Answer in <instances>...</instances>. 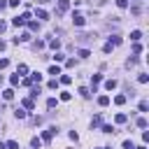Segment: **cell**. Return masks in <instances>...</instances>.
<instances>
[{
  "instance_id": "29",
  "label": "cell",
  "mask_w": 149,
  "mask_h": 149,
  "mask_svg": "<svg viewBox=\"0 0 149 149\" xmlns=\"http://www.w3.org/2000/svg\"><path fill=\"white\" fill-rule=\"evenodd\" d=\"M70 98H72V96H70L68 91H63V93H61V100H70Z\"/></svg>"
},
{
  "instance_id": "9",
  "label": "cell",
  "mask_w": 149,
  "mask_h": 149,
  "mask_svg": "<svg viewBox=\"0 0 149 149\" xmlns=\"http://www.w3.org/2000/svg\"><path fill=\"white\" fill-rule=\"evenodd\" d=\"M3 98H5V100H12V98H14V91H12V89L3 91Z\"/></svg>"
},
{
  "instance_id": "21",
  "label": "cell",
  "mask_w": 149,
  "mask_h": 149,
  "mask_svg": "<svg viewBox=\"0 0 149 149\" xmlns=\"http://www.w3.org/2000/svg\"><path fill=\"white\" fill-rule=\"evenodd\" d=\"M114 103H117V105H123V103H126V96H117Z\"/></svg>"
},
{
  "instance_id": "30",
  "label": "cell",
  "mask_w": 149,
  "mask_h": 149,
  "mask_svg": "<svg viewBox=\"0 0 149 149\" xmlns=\"http://www.w3.org/2000/svg\"><path fill=\"white\" fill-rule=\"evenodd\" d=\"M138 79H140V84H147V82H149V77H147V74H140Z\"/></svg>"
},
{
  "instance_id": "35",
  "label": "cell",
  "mask_w": 149,
  "mask_h": 149,
  "mask_svg": "<svg viewBox=\"0 0 149 149\" xmlns=\"http://www.w3.org/2000/svg\"><path fill=\"white\" fill-rule=\"evenodd\" d=\"M40 3H49V0H40Z\"/></svg>"
},
{
  "instance_id": "4",
  "label": "cell",
  "mask_w": 149,
  "mask_h": 149,
  "mask_svg": "<svg viewBox=\"0 0 149 149\" xmlns=\"http://www.w3.org/2000/svg\"><path fill=\"white\" fill-rule=\"evenodd\" d=\"M68 7H70V3H68V0H58V14L68 12Z\"/></svg>"
},
{
  "instance_id": "27",
  "label": "cell",
  "mask_w": 149,
  "mask_h": 149,
  "mask_svg": "<svg viewBox=\"0 0 149 149\" xmlns=\"http://www.w3.org/2000/svg\"><path fill=\"white\" fill-rule=\"evenodd\" d=\"M54 61H58V63H61V61H65V56H63V54H54Z\"/></svg>"
},
{
  "instance_id": "13",
  "label": "cell",
  "mask_w": 149,
  "mask_h": 149,
  "mask_svg": "<svg viewBox=\"0 0 149 149\" xmlns=\"http://www.w3.org/2000/svg\"><path fill=\"white\" fill-rule=\"evenodd\" d=\"M35 14H37V19H49V14L44 9H35Z\"/></svg>"
},
{
  "instance_id": "1",
  "label": "cell",
  "mask_w": 149,
  "mask_h": 149,
  "mask_svg": "<svg viewBox=\"0 0 149 149\" xmlns=\"http://www.w3.org/2000/svg\"><path fill=\"white\" fill-rule=\"evenodd\" d=\"M26 21H30V14H28V12H26V14H21V16H14V19H12V23H14L16 28H19V26H23Z\"/></svg>"
},
{
  "instance_id": "34",
  "label": "cell",
  "mask_w": 149,
  "mask_h": 149,
  "mask_svg": "<svg viewBox=\"0 0 149 149\" xmlns=\"http://www.w3.org/2000/svg\"><path fill=\"white\" fill-rule=\"evenodd\" d=\"M0 149H7V147H5V142H0Z\"/></svg>"
},
{
  "instance_id": "18",
  "label": "cell",
  "mask_w": 149,
  "mask_h": 149,
  "mask_svg": "<svg viewBox=\"0 0 149 149\" xmlns=\"http://www.w3.org/2000/svg\"><path fill=\"white\" fill-rule=\"evenodd\" d=\"M14 117H16V119H26V112H23V109H16Z\"/></svg>"
},
{
  "instance_id": "33",
  "label": "cell",
  "mask_w": 149,
  "mask_h": 149,
  "mask_svg": "<svg viewBox=\"0 0 149 149\" xmlns=\"http://www.w3.org/2000/svg\"><path fill=\"white\" fill-rule=\"evenodd\" d=\"M123 149H135V147H133V142H128V140H126V142H123Z\"/></svg>"
},
{
  "instance_id": "28",
  "label": "cell",
  "mask_w": 149,
  "mask_h": 149,
  "mask_svg": "<svg viewBox=\"0 0 149 149\" xmlns=\"http://www.w3.org/2000/svg\"><path fill=\"white\" fill-rule=\"evenodd\" d=\"M7 65H9V61H7V58H0V70L7 68Z\"/></svg>"
},
{
  "instance_id": "2",
  "label": "cell",
  "mask_w": 149,
  "mask_h": 149,
  "mask_svg": "<svg viewBox=\"0 0 149 149\" xmlns=\"http://www.w3.org/2000/svg\"><path fill=\"white\" fill-rule=\"evenodd\" d=\"M72 21H74V26H84V23H86V19H84V14L77 12V14H72Z\"/></svg>"
},
{
  "instance_id": "31",
  "label": "cell",
  "mask_w": 149,
  "mask_h": 149,
  "mask_svg": "<svg viewBox=\"0 0 149 149\" xmlns=\"http://www.w3.org/2000/svg\"><path fill=\"white\" fill-rule=\"evenodd\" d=\"M5 30H7V23L3 21V19H0V33H5Z\"/></svg>"
},
{
  "instance_id": "3",
  "label": "cell",
  "mask_w": 149,
  "mask_h": 149,
  "mask_svg": "<svg viewBox=\"0 0 149 149\" xmlns=\"http://www.w3.org/2000/svg\"><path fill=\"white\" fill-rule=\"evenodd\" d=\"M54 135H56V128H47V130H44V135H42V140H44V142H49Z\"/></svg>"
},
{
  "instance_id": "15",
  "label": "cell",
  "mask_w": 149,
  "mask_h": 149,
  "mask_svg": "<svg viewBox=\"0 0 149 149\" xmlns=\"http://www.w3.org/2000/svg\"><path fill=\"white\" fill-rule=\"evenodd\" d=\"M49 74H61V68H58V65H51V68H49Z\"/></svg>"
},
{
  "instance_id": "7",
  "label": "cell",
  "mask_w": 149,
  "mask_h": 149,
  "mask_svg": "<svg viewBox=\"0 0 149 149\" xmlns=\"http://www.w3.org/2000/svg\"><path fill=\"white\" fill-rule=\"evenodd\" d=\"M98 105H100V107H107V105H109V98H107V96H100V98H98Z\"/></svg>"
},
{
  "instance_id": "19",
  "label": "cell",
  "mask_w": 149,
  "mask_h": 149,
  "mask_svg": "<svg viewBox=\"0 0 149 149\" xmlns=\"http://www.w3.org/2000/svg\"><path fill=\"white\" fill-rule=\"evenodd\" d=\"M30 82H33V84H35V82H37V84H40V82H42V74H37V72H35V74H33V77H30Z\"/></svg>"
},
{
  "instance_id": "8",
  "label": "cell",
  "mask_w": 149,
  "mask_h": 149,
  "mask_svg": "<svg viewBox=\"0 0 149 149\" xmlns=\"http://www.w3.org/2000/svg\"><path fill=\"white\" fill-rule=\"evenodd\" d=\"M19 82H21V74H12V77H9V84L12 86H16Z\"/></svg>"
},
{
  "instance_id": "26",
  "label": "cell",
  "mask_w": 149,
  "mask_h": 149,
  "mask_svg": "<svg viewBox=\"0 0 149 149\" xmlns=\"http://www.w3.org/2000/svg\"><path fill=\"white\" fill-rule=\"evenodd\" d=\"M26 72H28V68H26V65H19V70H16V74H26Z\"/></svg>"
},
{
  "instance_id": "11",
  "label": "cell",
  "mask_w": 149,
  "mask_h": 149,
  "mask_svg": "<svg viewBox=\"0 0 149 149\" xmlns=\"http://www.w3.org/2000/svg\"><path fill=\"white\" fill-rule=\"evenodd\" d=\"M23 107H26V109H33V107H35L33 98H26V100H23Z\"/></svg>"
},
{
  "instance_id": "17",
  "label": "cell",
  "mask_w": 149,
  "mask_h": 149,
  "mask_svg": "<svg viewBox=\"0 0 149 149\" xmlns=\"http://www.w3.org/2000/svg\"><path fill=\"white\" fill-rule=\"evenodd\" d=\"M58 82H61V84H70V82H72V77H70V74H63Z\"/></svg>"
},
{
  "instance_id": "14",
  "label": "cell",
  "mask_w": 149,
  "mask_h": 149,
  "mask_svg": "<svg viewBox=\"0 0 149 149\" xmlns=\"http://www.w3.org/2000/svg\"><path fill=\"white\" fill-rule=\"evenodd\" d=\"M117 7H119V9H126V7H128V0H117Z\"/></svg>"
},
{
  "instance_id": "16",
  "label": "cell",
  "mask_w": 149,
  "mask_h": 149,
  "mask_svg": "<svg viewBox=\"0 0 149 149\" xmlns=\"http://www.w3.org/2000/svg\"><path fill=\"white\" fill-rule=\"evenodd\" d=\"M30 144H33V149H40V147H42V140H37V138H33V142H30Z\"/></svg>"
},
{
  "instance_id": "24",
  "label": "cell",
  "mask_w": 149,
  "mask_h": 149,
  "mask_svg": "<svg viewBox=\"0 0 149 149\" xmlns=\"http://www.w3.org/2000/svg\"><path fill=\"white\" fill-rule=\"evenodd\" d=\"M5 147H7V149H19V144H16V142H14V140H9V142H7V144H5Z\"/></svg>"
},
{
  "instance_id": "25",
  "label": "cell",
  "mask_w": 149,
  "mask_h": 149,
  "mask_svg": "<svg viewBox=\"0 0 149 149\" xmlns=\"http://www.w3.org/2000/svg\"><path fill=\"white\" fill-rule=\"evenodd\" d=\"M49 47H51V49H58V47H61V42H58V40H51V42H49Z\"/></svg>"
},
{
  "instance_id": "20",
  "label": "cell",
  "mask_w": 149,
  "mask_h": 149,
  "mask_svg": "<svg viewBox=\"0 0 149 149\" xmlns=\"http://www.w3.org/2000/svg\"><path fill=\"white\" fill-rule=\"evenodd\" d=\"M79 56H82V58H89L91 51H89V49H79Z\"/></svg>"
},
{
  "instance_id": "10",
  "label": "cell",
  "mask_w": 149,
  "mask_h": 149,
  "mask_svg": "<svg viewBox=\"0 0 149 149\" xmlns=\"http://www.w3.org/2000/svg\"><path fill=\"white\" fill-rule=\"evenodd\" d=\"M105 86H107V91H112V89H117V79H107V82H105Z\"/></svg>"
},
{
  "instance_id": "12",
  "label": "cell",
  "mask_w": 149,
  "mask_h": 149,
  "mask_svg": "<svg viewBox=\"0 0 149 149\" xmlns=\"http://www.w3.org/2000/svg\"><path fill=\"white\" fill-rule=\"evenodd\" d=\"M140 37H142V33H140V30H133V33H130V40H133V42H138Z\"/></svg>"
},
{
  "instance_id": "5",
  "label": "cell",
  "mask_w": 149,
  "mask_h": 149,
  "mask_svg": "<svg viewBox=\"0 0 149 149\" xmlns=\"http://www.w3.org/2000/svg\"><path fill=\"white\" fill-rule=\"evenodd\" d=\"M28 23V28L33 30V33H37V30H40V23H37V21H26Z\"/></svg>"
},
{
  "instance_id": "23",
  "label": "cell",
  "mask_w": 149,
  "mask_h": 149,
  "mask_svg": "<svg viewBox=\"0 0 149 149\" xmlns=\"http://www.w3.org/2000/svg\"><path fill=\"white\" fill-rule=\"evenodd\" d=\"M138 126H140V128H147V119L140 117V119H138Z\"/></svg>"
},
{
  "instance_id": "22",
  "label": "cell",
  "mask_w": 149,
  "mask_h": 149,
  "mask_svg": "<svg viewBox=\"0 0 149 149\" xmlns=\"http://www.w3.org/2000/svg\"><path fill=\"white\" fill-rule=\"evenodd\" d=\"M114 121H117V123H126V114H117Z\"/></svg>"
},
{
  "instance_id": "32",
  "label": "cell",
  "mask_w": 149,
  "mask_h": 149,
  "mask_svg": "<svg viewBox=\"0 0 149 149\" xmlns=\"http://www.w3.org/2000/svg\"><path fill=\"white\" fill-rule=\"evenodd\" d=\"M19 3H21V0H9L7 5H9V7H19Z\"/></svg>"
},
{
  "instance_id": "6",
  "label": "cell",
  "mask_w": 149,
  "mask_h": 149,
  "mask_svg": "<svg viewBox=\"0 0 149 149\" xmlns=\"http://www.w3.org/2000/svg\"><path fill=\"white\" fill-rule=\"evenodd\" d=\"M109 44H112V47L121 44V37H119V35H112V37H109Z\"/></svg>"
}]
</instances>
